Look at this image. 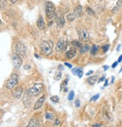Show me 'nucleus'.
Wrapping results in <instances>:
<instances>
[{
	"mask_svg": "<svg viewBox=\"0 0 122 127\" xmlns=\"http://www.w3.org/2000/svg\"><path fill=\"white\" fill-rule=\"evenodd\" d=\"M78 76H79V78H81L82 77V75H83V71H82V68H80V71H79V72H78V74H77Z\"/></svg>",
	"mask_w": 122,
	"mask_h": 127,
	"instance_id": "29",
	"label": "nucleus"
},
{
	"mask_svg": "<svg viewBox=\"0 0 122 127\" xmlns=\"http://www.w3.org/2000/svg\"><path fill=\"white\" fill-rule=\"evenodd\" d=\"M75 17H76V15L74 14H69L67 15V19L69 21H73L75 19Z\"/></svg>",
	"mask_w": 122,
	"mask_h": 127,
	"instance_id": "20",
	"label": "nucleus"
},
{
	"mask_svg": "<svg viewBox=\"0 0 122 127\" xmlns=\"http://www.w3.org/2000/svg\"><path fill=\"white\" fill-rule=\"evenodd\" d=\"M109 44L103 45V46L102 47V50H103V52H106L107 50H108V49H109Z\"/></svg>",
	"mask_w": 122,
	"mask_h": 127,
	"instance_id": "27",
	"label": "nucleus"
},
{
	"mask_svg": "<svg viewBox=\"0 0 122 127\" xmlns=\"http://www.w3.org/2000/svg\"><path fill=\"white\" fill-rule=\"evenodd\" d=\"M74 14L77 17H81L83 16V12H82V7L81 5H77L75 9H74Z\"/></svg>",
	"mask_w": 122,
	"mask_h": 127,
	"instance_id": "10",
	"label": "nucleus"
},
{
	"mask_svg": "<svg viewBox=\"0 0 122 127\" xmlns=\"http://www.w3.org/2000/svg\"><path fill=\"white\" fill-rule=\"evenodd\" d=\"M44 99H45V96L43 95V96H41V97L36 101L35 104V106H34V109H35V110L39 109V108L43 105V101H44Z\"/></svg>",
	"mask_w": 122,
	"mask_h": 127,
	"instance_id": "9",
	"label": "nucleus"
},
{
	"mask_svg": "<svg viewBox=\"0 0 122 127\" xmlns=\"http://www.w3.org/2000/svg\"><path fill=\"white\" fill-rule=\"evenodd\" d=\"M37 25H38V27L40 30H43L45 28V23H44V20H43V18L42 16L39 17L38 22H37Z\"/></svg>",
	"mask_w": 122,
	"mask_h": 127,
	"instance_id": "12",
	"label": "nucleus"
},
{
	"mask_svg": "<svg viewBox=\"0 0 122 127\" xmlns=\"http://www.w3.org/2000/svg\"><path fill=\"white\" fill-rule=\"evenodd\" d=\"M80 69V68H73L72 69V73L74 74V75H77Z\"/></svg>",
	"mask_w": 122,
	"mask_h": 127,
	"instance_id": "25",
	"label": "nucleus"
},
{
	"mask_svg": "<svg viewBox=\"0 0 122 127\" xmlns=\"http://www.w3.org/2000/svg\"><path fill=\"white\" fill-rule=\"evenodd\" d=\"M88 50H89V46H88V44L83 45V46H82V47L80 48V53H81V54H84V53L87 52Z\"/></svg>",
	"mask_w": 122,
	"mask_h": 127,
	"instance_id": "18",
	"label": "nucleus"
},
{
	"mask_svg": "<svg viewBox=\"0 0 122 127\" xmlns=\"http://www.w3.org/2000/svg\"><path fill=\"white\" fill-rule=\"evenodd\" d=\"M77 33L81 41H88L89 40V33L86 30H77Z\"/></svg>",
	"mask_w": 122,
	"mask_h": 127,
	"instance_id": "6",
	"label": "nucleus"
},
{
	"mask_svg": "<svg viewBox=\"0 0 122 127\" xmlns=\"http://www.w3.org/2000/svg\"><path fill=\"white\" fill-rule=\"evenodd\" d=\"M105 77H106V76H105V75H103V77H102V78H101V79L99 80V81H98V82L100 83V82H101V81H104V79H105Z\"/></svg>",
	"mask_w": 122,
	"mask_h": 127,
	"instance_id": "35",
	"label": "nucleus"
},
{
	"mask_svg": "<svg viewBox=\"0 0 122 127\" xmlns=\"http://www.w3.org/2000/svg\"><path fill=\"white\" fill-rule=\"evenodd\" d=\"M50 99H51V101H53V102L57 103V102H59V97L58 95H53V96H52L50 98Z\"/></svg>",
	"mask_w": 122,
	"mask_h": 127,
	"instance_id": "21",
	"label": "nucleus"
},
{
	"mask_svg": "<svg viewBox=\"0 0 122 127\" xmlns=\"http://www.w3.org/2000/svg\"><path fill=\"white\" fill-rule=\"evenodd\" d=\"M65 23V20H64V17H60L58 20H57V25L59 27H63Z\"/></svg>",
	"mask_w": 122,
	"mask_h": 127,
	"instance_id": "16",
	"label": "nucleus"
},
{
	"mask_svg": "<svg viewBox=\"0 0 122 127\" xmlns=\"http://www.w3.org/2000/svg\"><path fill=\"white\" fill-rule=\"evenodd\" d=\"M93 73H94V71H89L88 72H87V73H86V75H87V76H89V75L92 74Z\"/></svg>",
	"mask_w": 122,
	"mask_h": 127,
	"instance_id": "34",
	"label": "nucleus"
},
{
	"mask_svg": "<svg viewBox=\"0 0 122 127\" xmlns=\"http://www.w3.org/2000/svg\"><path fill=\"white\" fill-rule=\"evenodd\" d=\"M43 84H35L32 87H31L29 89V91H30L31 94H32L34 95H38L43 91Z\"/></svg>",
	"mask_w": 122,
	"mask_h": 127,
	"instance_id": "4",
	"label": "nucleus"
},
{
	"mask_svg": "<svg viewBox=\"0 0 122 127\" xmlns=\"http://www.w3.org/2000/svg\"><path fill=\"white\" fill-rule=\"evenodd\" d=\"M40 126V124H39L38 121L35 118H32L29 121V123L28 125V126H29V127H32V126Z\"/></svg>",
	"mask_w": 122,
	"mask_h": 127,
	"instance_id": "15",
	"label": "nucleus"
},
{
	"mask_svg": "<svg viewBox=\"0 0 122 127\" xmlns=\"http://www.w3.org/2000/svg\"><path fill=\"white\" fill-rule=\"evenodd\" d=\"M27 68H29V65H26L25 67H24V68H25V69H26Z\"/></svg>",
	"mask_w": 122,
	"mask_h": 127,
	"instance_id": "45",
	"label": "nucleus"
},
{
	"mask_svg": "<svg viewBox=\"0 0 122 127\" xmlns=\"http://www.w3.org/2000/svg\"><path fill=\"white\" fill-rule=\"evenodd\" d=\"M60 123H61L60 120H56V121H55V125L58 126V125H59V124H60Z\"/></svg>",
	"mask_w": 122,
	"mask_h": 127,
	"instance_id": "32",
	"label": "nucleus"
},
{
	"mask_svg": "<svg viewBox=\"0 0 122 127\" xmlns=\"http://www.w3.org/2000/svg\"><path fill=\"white\" fill-rule=\"evenodd\" d=\"M74 92L73 91V90H71L70 92L69 95H68V100L69 101H72L73 99H74Z\"/></svg>",
	"mask_w": 122,
	"mask_h": 127,
	"instance_id": "22",
	"label": "nucleus"
},
{
	"mask_svg": "<svg viewBox=\"0 0 122 127\" xmlns=\"http://www.w3.org/2000/svg\"><path fill=\"white\" fill-rule=\"evenodd\" d=\"M121 6H122V0H118V1L117 2L116 6L114 7V8H113V10H112V12H113V13H116V12L120 9V8H121Z\"/></svg>",
	"mask_w": 122,
	"mask_h": 127,
	"instance_id": "17",
	"label": "nucleus"
},
{
	"mask_svg": "<svg viewBox=\"0 0 122 127\" xmlns=\"http://www.w3.org/2000/svg\"><path fill=\"white\" fill-rule=\"evenodd\" d=\"M75 105H76V107H77V108H79V107L80 106V101L79 99H77V100H76V101H75Z\"/></svg>",
	"mask_w": 122,
	"mask_h": 127,
	"instance_id": "30",
	"label": "nucleus"
},
{
	"mask_svg": "<svg viewBox=\"0 0 122 127\" xmlns=\"http://www.w3.org/2000/svg\"><path fill=\"white\" fill-rule=\"evenodd\" d=\"M98 126H101V124H94L93 125V127H98Z\"/></svg>",
	"mask_w": 122,
	"mask_h": 127,
	"instance_id": "39",
	"label": "nucleus"
},
{
	"mask_svg": "<svg viewBox=\"0 0 122 127\" xmlns=\"http://www.w3.org/2000/svg\"><path fill=\"white\" fill-rule=\"evenodd\" d=\"M22 88L19 87H17L13 92V96L16 98H20V96L22 95Z\"/></svg>",
	"mask_w": 122,
	"mask_h": 127,
	"instance_id": "11",
	"label": "nucleus"
},
{
	"mask_svg": "<svg viewBox=\"0 0 122 127\" xmlns=\"http://www.w3.org/2000/svg\"><path fill=\"white\" fill-rule=\"evenodd\" d=\"M59 68H60L61 70H63V69H64V67H63L62 65H59Z\"/></svg>",
	"mask_w": 122,
	"mask_h": 127,
	"instance_id": "43",
	"label": "nucleus"
},
{
	"mask_svg": "<svg viewBox=\"0 0 122 127\" xmlns=\"http://www.w3.org/2000/svg\"><path fill=\"white\" fill-rule=\"evenodd\" d=\"M120 47H121V44H119V45L118 46V47H117V51H118L119 49H120Z\"/></svg>",
	"mask_w": 122,
	"mask_h": 127,
	"instance_id": "44",
	"label": "nucleus"
},
{
	"mask_svg": "<svg viewBox=\"0 0 122 127\" xmlns=\"http://www.w3.org/2000/svg\"><path fill=\"white\" fill-rule=\"evenodd\" d=\"M72 45H74V46H75V47H80V43L79 42V41H74L72 42Z\"/></svg>",
	"mask_w": 122,
	"mask_h": 127,
	"instance_id": "26",
	"label": "nucleus"
},
{
	"mask_svg": "<svg viewBox=\"0 0 122 127\" xmlns=\"http://www.w3.org/2000/svg\"><path fill=\"white\" fill-rule=\"evenodd\" d=\"M61 73L60 71H59V72H57L56 74V76H55L54 78H55L56 81H59L61 79Z\"/></svg>",
	"mask_w": 122,
	"mask_h": 127,
	"instance_id": "23",
	"label": "nucleus"
},
{
	"mask_svg": "<svg viewBox=\"0 0 122 127\" xmlns=\"http://www.w3.org/2000/svg\"><path fill=\"white\" fill-rule=\"evenodd\" d=\"M1 23H2V21H1V20H0V24H1Z\"/></svg>",
	"mask_w": 122,
	"mask_h": 127,
	"instance_id": "49",
	"label": "nucleus"
},
{
	"mask_svg": "<svg viewBox=\"0 0 122 127\" xmlns=\"http://www.w3.org/2000/svg\"><path fill=\"white\" fill-rule=\"evenodd\" d=\"M67 87H65V89H64V92H67Z\"/></svg>",
	"mask_w": 122,
	"mask_h": 127,
	"instance_id": "47",
	"label": "nucleus"
},
{
	"mask_svg": "<svg viewBox=\"0 0 122 127\" xmlns=\"http://www.w3.org/2000/svg\"><path fill=\"white\" fill-rule=\"evenodd\" d=\"M17 83H18V75L17 74H13L7 83L6 87L8 90H11L14 88L17 84Z\"/></svg>",
	"mask_w": 122,
	"mask_h": 127,
	"instance_id": "3",
	"label": "nucleus"
},
{
	"mask_svg": "<svg viewBox=\"0 0 122 127\" xmlns=\"http://www.w3.org/2000/svg\"><path fill=\"white\" fill-rule=\"evenodd\" d=\"M109 66L108 65H103V69H104V71H106L107 69H109Z\"/></svg>",
	"mask_w": 122,
	"mask_h": 127,
	"instance_id": "37",
	"label": "nucleus"
},
{
	"mask_svg": "<svg viewBox=\"0 0 122 127\" xmlns=\"http://www.w3.org/2000/svg\"><path fill=\"white\" fill-rule=\"evenodd\" d=\"M77 54V51H76V49L74 48H71L70 49L67 51H66L65 54H64V57L67 60H70V59H72L73 57H74L75 55Z\"/></svg>",
	"mask_w": 122,
	"mask_h": 127,
	"instance_id": "8",
	"label": "nucleus"
},
{
	"mask_svg": "<svg viewBox=\"0 0 122 127\" xmlns=\"http://www.w3.org/2000/svg\"><path fill=\"white\" fill-rule=\"evenodd\" d=\"M98 48H99V47L97 45H94L91 49V54L92 55H95L96 53L97 52V50H98Z\"/></svg>",
	"mask_w": 122,
	"mask_h": 127,
	"instance_id": "19",
	"label": "nucleus"
},
{
	"mask_svg": "<svg viewBox=\"0 0 122 127\" xmlns=\"http://www.w3.org/2000/svg\"><path fill=\"white\" fill-rule=\"evenodd\" d=\"M100 1H102V0H100Z\"/></svg>",
	"mask_w": 122,
	"mask_h": 127,
	"instance_id": "50",
	"label": "nucleus"
},
{
	"mask_svg": "<svg viewBox=\"0 0 122 127\" xmlns=\"http://www.w3.org/2000/svg\"><path fill=\"white\" fill-rule=\"evenodd\" d=\"M97 80V76H91V77H89L88 78L87 82L90 85H94L96 83Z\"/></svg>",
	"mask_w": 122,
	"mask_h": 127,
	"instance_id": "13",
	"label": "nucleus"
},
{
	"mask_svg": "<svg viewBox=\"0 0 122 127\" xmlns=\"http://www.w3.org/2000/svg\"><path fill=\"white\" fill-rule=\"evenodd\" d=\"M17 1V0H10V2H11V3H13V4H14V3H15Z\"/></svg>",
	"mask_w": 122,
	"mask_h": 127,
	"instance_id": "41",
	"label": "nucleus"
},
{
	"mask_svg": "<svg viewBox=\"0 0 122 127\" xmlns=\"http://www.w3.org/2000/svg\"><path fill=\"white\" fill-rule=\"evenodd\" d=\"M67 82H68V79H67H67H66V80H65V81H64V84H65V85H66V84H67Z\"/></svg>",
	"mask_w": 122,
	"mask_h": 127,
	"instance_id": "42",
	"label": "nucleus"
},
{
	"mask_svg": "<svg viewBox=\"0 0 122 127\" xmlns=\"http://www.w3.org/2000/svg\"><path fill=\"white\" fill-rule=\"evenodd\" d=\"M46 14L48 18H53L56 17V8L55 5L51 2H47L46 3Z\"/></svg>",
	"mask_w": 122,
	"mask_h": 127,
	"instance_id": "2",
	"label": "nucleus"
},
{
	"mask_svg": "<svg viewBox=\"0 0 122 127\" xmlns=\"http://www.w3.org/2000/svg\"><path fill=\"white\" fill-rule=\"evenodd\" d=\"M99 96H100V95H99V94H97V95H94V96L91 98V100H90V101H96L97 98H99Z\"/></svg>",
	"mask_w": 122,
	"mask_h": 127,
	"instance_id": "28",
	"label": "nucleus"
},
{
	"mask_svg": "<svg viewBox=\"0 0 122 127\" xmlns=\"http://www.w3.org/2000/svg\"><path fill=\"white\" fill-rule=\"evenodd\" d=\"M119 72H122V67H121V70H120V71Z\"/></svg>",
	"mask_w": 122,
	"mask_h": 127,
	"instance_id": "48",
	"label": "nucleus"
},
{
	"mask_svg": "<svg viewBox=\"0 0 122 127\" xmlns=\"http://www.w3.org/2000/svg\"><path fill=\"white\" fill-rule=\"evenodd\" d=\"M46 118L47 120H52V119H53V114H51V113L47 112V113L46 114Z\"/></svg>",
	"mask_w": 122,
	"mask_h": 127,
	"instance_id": "24",
	"label": "nucleus"
},
{
	"mask_svg": "<svg viewBox=\"0 0 122 127\" xmlns=\"http://www.w3.org/2000/svg\"><path fill=\"white\" fill-rule=\"evenodd\" d=\"M87 11H88V12H89V13H91V14H94V11H91V9L90 8H87Z\"/></svg>",
	"mask_w": 122,
	"mask_h": 127,
	"instance_id": "36",
	"label": "nucleus"
},
{
	"mask_svg": "<svg viewBox=\"0 0 122 127\" xmlns=\"http://www.w3.org/2000/svg\"><path fill=\"white\" fill-rule=\"evenodd\" d=\"M12 62H13V65L14 66L15 68L19 69L22 65V60L21 58V56L18 55L17 54H14L12 56Z\"/></svg>",
	"mask_w": 122,
	"mask_h": 127,
	"instance_id": "5",
	"label": "nucleus"
},
{
	"mask_svg": "<svg viewBox=\"0 0 122 127\" xmlns=\"http://www.w3.org/2000/svg\"><path fill=\"white\" fill-rule=\"evenodd\" d=\"M108 85V80L106 79V81H105V84H104V87H106Z\"/></svg>",
	"mask_w": 122,
	"mask_h": 127,
	"instance_id": "40",
	"label": "nucleus"
},
{
	"mask_svg": "<svg viewBox=\"0 0 122 127\" xmlns=\"http://www.w3.org/2000/svg\"><path fill=\"white\" fill-rule=\"evenodd\" d=\"M26 53V47L22 43H18L16 45V54L20 56H25Z\"/></svg>",
	"mask_w": 122,
	"mask_h": 127,
	"instance_id": "7",
	"label": "nucleus"
},
{
	"mask_svg": "<svg viewBox=\"0 0 122 127\" xmlns=\"http://www.w3.org/2000/svg\"><path fill=\"white\" fill-rule=\"evenodd\" d=\"M35 57H37V58H39V56H38V54H35Z\"/></svg>",
	"mask_w": 122,
	"mask_h": 127,
	"instance_id": "46",
	"label": "nucleus"
},
{
	"mask_svg": "<svg viewBox=\"0 0 122 127\" xmlns=\"http://www.w3.org/2000/svg\"><path fill=\"white\" fill-rule=\"evenodd\" d=\"M64 65H65L66 66H67L69 68H72V65H71V64H70V63H64Z\"/></svg>",
	"mask_w": 122,
	"mask_h": 127,
	"instance_id": "31",
	"label": "nucleus"
},
{
	"mask_svg": "<svg viewBox=\"0 0 122 127\" xmlns=\"http://www.w3.org/2000/svg\"><path fill=\"white\" fill-rule=\"evenodd\" d=\"M118 62H115L113 64H112V68H115L116 66H117V65H118Z\"/></svg>",
	"mask_w": 122,
	"mask_h": 127,
	"instance_id": "33",
	"label": "nucleus"
},
{
	"mask_svg": "<svg viewBox=\"0 0 122 127\" xmlns=\"http://www.w3.org/2000/svg\"><path fill=\"white\" fill-rule=\"evenodd\" d=\"M53 42L52 41H43L41 44V53L43 55L49 56L53 53Z\"/></svg>",
	"mask_w": 122,
	"mask_h": 127,
	"instance_id": "1",
	"label": "nucleus"
},
{
	"mask_svg": "<svg viewBox=\"0 0 122 127\" xmlns=\"http://www.w3.org/2000/svg\"><path fill=\"white\" fill-rule=\"evenodd\" d=\"M64 42H65V41L64 39H60L59 41V42L57 43L56 50H62V48H63V46L64 44Z\"/></svg>",
	"mask_w": 122,
	"mask_h": 127,
	"instance_id": "14",
	"label": "nucleus"
},
{
	"mask_svg": "<svg viewBox=\"0 0 122 127\" xmlns=\"http://www.w3.org/2000/svg\"><path fill=\"white\" fill-rule=\"evenodd\" d=\"M121 60H122V55H121V56L119 57V58H118V63H121Z\"/></svg>",
	"mask_w": 122,
	"mask_h": 127,
	"instance_id": "38",
	"label": "nucleus"
}]
</instances>
